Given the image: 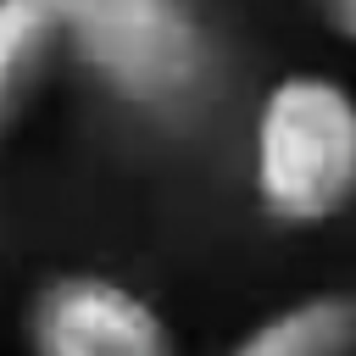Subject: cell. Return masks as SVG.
Returning a JSON list of instances; mask_svg holds the SVG:
<instances>
[{
	"label": "cell",
	"instance_id": "cell-1",
	"mask_svg": "<svg viewBox=\"0 0 356 356\" xmlns=\"http://www.w3.org/2000/svg\"><path fill=\"white\" fill-rule=\"evenodd\" d=\"M250 189L284 228H323L356 206V89L334 72H284L250 122Z\"/></svg>",
	"mask_w": 356,
	"mask_h": 356
},
{
	"label": "cell",
	"instance_id": "cell-2",
	"mask_svg": "<svg viewBox=\"0 0 356 356\" xmlns=\"http://www.w3.org/2000/svg\"><path fill=\"white\" fill-rule=\"evenodd\" d=\"M61 50L122 106L172 111L211 67V44L189 0H50Z\"/></svg>",
	"mask_w": 356,
	"mask_h": 356
},
{
	"label": "cell",
	"instance_id": "cell-3",
	"mask_svg": "<svg viewBox=\"0 0 356 356\" xmlns=\"http://www.w3.org/2000/svg\"><path fill=\"white\" fill-rule=\"evenodd\" d=\"M28 356H178V339L122 278L56 273L28 306Z\"/></svg>",
	"mask_w": 356,
	"mask_h": 356
},
{
	"label": "cell",
	"instance_id": "cell-4",
	"mask_svg": "<svg viewBox=\"0 0 356 356\" xmlns=\"http://www.w3.org/2000/svg\"><path fill=\"white\" fill-rule=\"evenodd\" d=\"M228 356H356V289H323L267 312Z\"/></svg>",
	"mask_w": 356,
	"mask_h": 356
},
{
	"label": "cell",
	"instance_id": "cell-5",
	"mask_svg": "<svg viewBox=\"0 0 356 356\" xmlns=\"http://www.w3.org/2000/svg\"><path fill=\"white\" fill-rule=\"evenodd\" d=\"M61 56V22L50 0H0V139L33 111Z\"/></svg>",
	"mask_w": 356,
	"mask_h": 356
},
{
	"label": "cell",
	"instance_id": "cell-6",
	"mask_svg": "<svg viewBox=\"0 0 356 356\" xmlns=\"http://www.w3.org/2000/svg\"><path fill=\"white\" fill-rule=\"evenodd\" d=\"M317 6H323V22L356 50V0H317Z\"/></svg>",
	"mask_w": 356,
	"mask_h": 356
}]
</instances>
